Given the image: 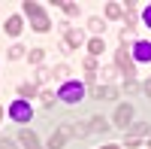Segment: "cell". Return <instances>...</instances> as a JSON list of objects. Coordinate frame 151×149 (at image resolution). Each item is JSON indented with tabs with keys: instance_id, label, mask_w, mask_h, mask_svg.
Wrapping results in <instances>:
<instances>
[{
	"instance_id": "6da1fadb",
	"label": "cell",
	"mask_w": 151,
	"mask_h": 149,
	"mask_svg": "<svg viewBox=\"0 0 151 149\" xmlns=\"http://www.w3.org/2000/svg\"><path fill=\"white\" fill-rule=\"evenodd\" d=\"M82 97H85V85L76 82V79L64 82V85H60V91H58V101H64V104H79Z\"/></svg>"
},
{
	"instance_id": "7a4b0ae2",
	"label": "cell",
	"mask_w": 151,
	"mask_h": 149,
	"mask_svg": "<svg viewBox=\"0 0 151 149\" xmlns=\"http://www.w3.org/2000/svg\"><path fill=\"white\" fill-rule=\"evenodd\" d=\"M9 119H12V122H18V125H27V122L33 119L30 104H27V101H21V97H18L15 104H9Z\"/></svg>"
},
{
	"instance_id": "3957f363",
	"label": "cell",
	"mask_w": 151,
	"mask_h": 149,
	"mask_svg": "<svg viewBox=\"0 0 151 149\" xmlns=\"http://www.w3.org/2000/svg\"><path fill=\"white\" fill-rule=\"evenodd\" d=\"M115 64H118V70H124L127 82H130V79H136V64H133V58H130V52H127V46H121V49H118Z\"/></svg>"
},
{
	"instance_id": "277c9868",
	"label": "cell",
	"mask_w": 151,
	"mask_h": 149,
	"mask_svg": "<svg viewBox=\"0 0 151 149\" xmlns=\"http://www.w3.org/2000/svg\"><path fill=\"white\" fill-rule=\"evenodd\" d=\"M130 119H133V107H130V104H118L115 125H118V128H130Z\"/></svg>"
},
{
	"instance_id": "5b68a950",
	"label": "cell",
	"mask_w": 151,
	"mask_h": 149,
	"mask_svg": "<svg viewBox=\"0 0 151 149\" xmlns=\"http://www.w3.org/2000/svg\"><path fill=\"white\" fill-rule=\"evenodd\" d=\"M133 58L136 61H151V43L148 40H136L133 43Z\"/></svg>"
},
{
	"instance_id": "8992f818",
	"label": "cell",
	"mask_w": 151,
	"mask_h": 149,
	"mask_svg": "<svg viewBox=\"0 0 151 149\" xmlns=\"http://www.w3.org/2000/svg\"><path fill=\"white\" fill-rule=\"evenodd\" d=\"M94 94H97V101H115L118 88L115 85H100V88H94Z\"/></svg>"
},
{
	"instance_id": "52a82bcc",
	"label": "cell",
	"mask_w": 151,
	"mask_h": 149,
	"mask_svg": "<svg viewBox=\"0 0 151 149\" xmlns=\"http://www.w3.org/2000/svg\"><path fill=\"white\" fill-rule=\"evenodd\" d=\"M18 140H21V146H24V149H42L33 131H21V134H18Z\"/></svg>"
},
{
	"instance_id": "ba28073f",
	"label": "cell",
	"mask_w": 151,
	"mask_h": 149,
	"mask_svg": "<svg viewBox=\"0 0 151 149\" xmlns=\"http://www.w3.org/2000/svg\"><path fill=\"white\" fill-rule=\"evenodd\" d=\"M21 28H24L21 15H9V18H6V34H9V37H18V34H21Z\"/></svg>"
},
{
	"instance_id": "9c48e42d",
	"label": "cell",
	"mask_w": 151,
	"mask_h": 149,
	"mask_svg": "<svg viewBox=\"0 0 151 149\" xmlns=\"http://www.w3.org/2000/svg\"><path fill=\"white\" fill-rule=\"evenodd\" d=\"M64 37H67V46H70V49H79V46L85 43V34H82V31H73V28H70Z\"/></svg>"
},
{
	"instance_id": "30bf717a",
	"label": "cell",
	"mask_w": 151,
	"mask_h": 149,
	"mask_svg": "<svg viewBox=\"0 0 151 149\" xmlns=\"http://www.w3.org/2000/svg\"><path fill=\"white\" fill-rule=\"evenodd\" d=\"M30 28L36 34H45L48 28H52V21H48V15H36V18H30Z\"/></svg>"
},
{
	"instance_id": "8fae6325",
	"label": "cell",
	"mask_w": 151,
	"mask_h": 149,
	"mask_svg": "<svg viewBox=\"0 0 151 149\" xmlns=\"http://www.w3.org/2000/svg\"><path fill=\"white\" fill-rule=\"evenodd\" d=\"M21 6H24V12H27L30 18H36V15H45L42 3H33V0H27V3H21Z\"/></svg>"
},
{
	"instance_id": "7c38bea8",
	"label": "cell",
	"mask_w": 151,
	"mask_h": 149,
	"mask_svg": "<svg viewBox=\"0 0 151 149\" xmlns=\"http://www.w3.org/2000/svg\"><path fill=\"white\" fill-rule=\"evenodd\" d=\"M55 6H60L67 15H79V3H76V0H58Z\"/></svg>"
},
{
	"instance_id": "4fadbf2b",
	"label": "cell",
	"mask_w": 151,
	"mask_h": 149,
	"mask_svg": "<svg viewBox=\"0 0 151 149\" xmlns=\"http://www.w3.org/2000/svg\"><path fill=\"white\" fill-rule=\"evenodd\" d=\"M103 49H106V40H103V37H94V40L88 43V52H91V58H94V55H100Z\"/></svg>"
},
{
	"instance_id": "5bb4252c",
	"label": "cell",
	"mask_w": 151,
	"mask_h": 149,
	"mask_svg": "<svg viewBox=\"0 0 151 149\" xmlns=\"http://www.w3.org/2000/svg\"><path fill=\"white\" fill-rule=\"evenodd\" d=\"M64 140H67V134L64 131H55L52 137H48V149H64Z\"/></svg>"
},
{
	"instance_id": "9a60e30c",
	"label": "cell",
	"mask_w": 151,
	"mask_h": 149,
	"mask_svg": "<svg viewBox=\"0 0 151 149\" xmlns=\"http://www.w3.org/2000/svg\"><path fill=\"white\" fill-rule=\"evenodd\" d=\"M18 94H21V101H27V97H33V94H36V85H33V82L18 85Z\"/></svg>"
},
{
	"instance_id": "2e32d148",
	"label": "cell",
	"mask_w": 151,
	"mask_h": 149,
	"mask_svg": "<svg viewBox=\"0 0 151 149\" xmlns=\"http://www.w3.org/2000/svg\"><path fill=\"white\" fill-rule=\"evenodd\" d=\"M106 15H109V18H121V15H124L121 3H106Z\"/></svg>"
},
{
	"instance_id": "e0dca14e",
	"label": "cell",
	"mask_w": 151,
	"mask_h": 149,
	"mask_svg": "<svg viewBox=\"0 0 151 149\" xmlns=\"http://www.w3.org/2000/svg\"><path fill=\"white\" fill-rule=\"evenodd\" d=\"M91 131H109V122H106L103 116H94V119H91Z\"/></svg>"
},
{
	"instance_id": "ac0fdd59",
	"label": "cell",
	"mask_w": 151,
	"mask_h": 149,
	"mask_svg": "<svg viewBox=\"0 0 151 149\" xmlns=\"http://www.w3.org/2000/svg\"><path fill=\"white\" fill-rule=\"evenodd\" d=\"M148 131H151V128L145 125V122H139V125H130V137H136V140H139L142 134H148Z\"/></svg>"
},
{
	"instance_id": "d6986e66",
	"label": "cell",
	"mask_w": 151,
	"mask_h": 149,
	"mask_svg": "<svg viewBox=\"0 0 151 149\" xmlns=\"http://www.w3.org/2000/svg\"><path fill=\"white\" fill-rule=\"evenodd\" d=\"M42 58H45V52H42V49H30V64H36V67H40V64H42Z\"/></svg>"
},
{
	"instance_id": "ffe728a7",
	"label": "cell",
	"mask_w": 151,
	"mask_h": 149,
	"mask_svg": "<svg viewBox=\"0 0 151 149\" xmlns=\"http://www.w3.org/2000/svg\"><path fill=\"white\" fill-rule=\"evenodd\" d=\"M85 70H88V79H94V70H97V58H91V55H88V58H85Z\"/></svg>"
},
{
	"instance_id": "44dd1931",
	"label": "cell",
	"mask_w": 151,
	"mask_h": 149,
	"mask_svg": "<svg viewBox=\"0 0 151 149\" xmlns=\"http://www.w3.org/2000/svg\"><path fill=\"white\" fill-rule=\"evenodd\" d=\"M52 76H58V79H67V76H70V67H67V64H58V67L52 70Z\"/></svg>"
},
{
	"instance_id": "7402d4cb",
	"label": "cell",
	"mask_w": 151,
	"mask_h": 149,
	"mask_svg": "<svg viewBox=\"0 0 151 149\" xmlns=\"http://www.w3.org/2000/svg\"><path fill=\"white\" fill-rule=\"evenodd\" d=\"M88 28L97 31V34H103V31H106V24H103V18H91V21H88Z\"/></svg>"
},
{
	"instance_id": "603a6c76",
	"label": "cell",
	"mask_w": 151,
	"mask_h": 149,
	"mask_svg": "<svg viewBox=\"0 0 151 149\" xmlns=\"http://www.w3.org/2000/svg\"><path fill=\"white\" fill-rule=\"evenodd\" d=\"M40 101H42L45 107H55V91H48V88H45V91L40 94Z\"/></svg>"
},
{
	"instance_id": "cb8c5ba5",
	"label": "cell",
	"mask_w": 151,
	"mask_h": 149,
	"mask_svg": "<svg viewBox=\"0 0 151 149\" xmlns=\"http://www.w3.org/2000/svg\"><path fill=\"white\" fill-rule=\"evenodd\" d=\"M36 79H40V82H45V79H52V70H45V67H40V70H36Z\"/></svg>"
},
{
	"instance_id": "d4e9b609",
	"label": "cell",
	"mask_w": 151,
	"mask_h": 149,
	"mask_svg": "<svg viewBox=\"0 0 151 149\" xmlns=\"http://www.w3.org/2000/svg\"><path fill=\"white\" fill-rule=\"evenodd\" d=\"M9 58H24V49H21V46H12V49H9Z\"/></svg>"
},
{
	"instance_id": "484cf974",
	"label": "cell",
	"mask_w": 151,
	"mask_h": 149,
	"mask_svg": "<svg viewBox=\"0 0 151 149\" xmlns=\"http://www.w3.org/2000/svg\"><path fill=\"white\" fill-rule=\"evenodd\" d=\"M0 149H18V146H15V143H12L9 137H0Z\"/></svg>"
},
{
	"instance_id": "4316f807",
	"label": "cell",
	"mask_w": 151,
	"mask_h": 149,
	"mask_svg": "<svg viewBox=\"0 0 151 149\" xmlns=\"http://www.w3.org/2000/svg\"><path fill=\"white\" fill-rule=\"evenodd\" d=\"M88 131H91V128H88V125H76V131H73V134H76V137H85Z\"/></svg>"
},
{
	"instance_id": "83f0119b",
	"label": "cell",
	"mask_w": 151,
	"mask_h": 149,
	"mask_svg": "<svg viewBox=\"0 0 151 149\" xmlns=\"http://www.w3.org/2000/svg\"><path fill=\"white\" fill-rule=\"evenodd\" d=\"M112 76H115V70H112V67H106L103 73H100V79H112Z\"/></svg>"
},
{
	"instance_id": "f1b7e54d",
	"label": "cell",
	"mask_w": 151,
	"mask_h": 149,
	"mask_svg": "<svg viewBox=\"0 0 151 149\" xmlns=\"http://www.w3.org/2000/svg\"><path fill=\"white\" fill-rule=\"evenodd\" d=\"M142 91H145V94L151 97V79H145V85H142Z\"/></svg>"
},
{
	"instance_id": "f546056e",
	"label": "cell",
	"mask_w": 151,
	"mask_h": 149,
	"mask_svg": "<svg viewBox=\"0 0 151 149\" xmlns=\"http://www.w3.org/2000/svg\"><path fill=\"white\" fill-rule=\"evenodd\" d=\"M142 18H145V24H148V28H151V6L145 9V15H142Z\"/></svg>"
},
{
	"instance_id": "4dcf8cb0",
	"label": "cell",
	"mask_w": 151,
	"mask_h": 149,
	"mask_svg": "<svg viewBox=\"0 0 151 149\" xmlns=\"http://www.w3.org/2000/svg\"><path fill=\"white\" fill-rule=\"evenodd\" d=\"M100 149H118V146L115 143H106V146H100Z\"/></svg>"
},
{
	"instance_id": "1f68e13d",
	"label": "cell",
	"mask_w": 151,
	"mask_h": 149,
	"mask_svg": "<svg viewBox=\"0 0 151 149\" xmlns=\"http://www.w3.org/2000/svg\"><path fill=\"white\" fill-rule=\"evenodd\" d=\"M0 119H3V107H0Z\"/></svg>"
},
{
	"instance_id": "d6a6232c",
	"label": "cell",
	"mask_w": 151,
	"mask_h": 149,
	"mask_svg": "<svg viewBox=\"0 0 151 149\" xmlns=\"http://www.w3.org/2000/svg\"><path fill=\"white\" fill-rule=\"evenodd\" d=\"M148 149H151V137H148Z\"/></svg>"
}]
</instances>
